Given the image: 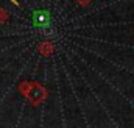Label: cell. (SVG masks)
<instances>
[{"label":"cell","mask_w":134,"mask_h":128,"mask_svg":"<svg viewBox=\"0 0 134 128\" xmlns=\"http://www.w3.org/2000/svg\"><path fill=\"white\" fill-rule=\"evenodd\" d=\"M31 22H33V27L37 28L39 31H42V33L50 31L52 25H53L52 13L48 9H37V11H34L33 16H31Z\"/></svg>","instance_id":"1"}]
</instances>
